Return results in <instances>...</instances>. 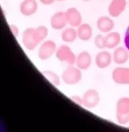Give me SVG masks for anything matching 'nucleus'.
I'll list each match as a JSON object with an SVG mask.
<instances>
[{
    "mask_svg": "<svg viewBox=\"0 0 129 132\" xmlns=\"http://www.w3.org/2000/svg\"><path fill=\"white\" fill-rule=\"evenodd\" d=\"M116 119L120 125L124 126L129 123V97H122L116 104Z\"/></svg>",
    "mask_w": 129,
    "mask_h": 132,
    "instance_id": "1",
    "label": "nucleus"
},
{
    "mask_svg": "<svg viewBox=\"0 0 129 132\" xmlns=\"http://www.w3.org/2000/svg\"><path fill=\"white\" fill-rule=\"evenodd\" d=\"M61 79L67 85H76L82 79V70L74 65H69L62 73Z\"/></svg>",
    "mask_w": 129,
    "mask_h": 132,
    "instance_id": "2",
    "label": "nucleus"
},
{
    "mask_svg": "<svg viewBox=\"0 0 129 132\" xmlns=\"http://www.w3.org/2000/svg\"><path fill=\"white\" fill-rule=\"evenodd\" d=\"M55 55L57 60L61 62H65L69 65L75 64L77 56L69 46L62 45L57 49Z\"/></svg>",
    "mask_w": 129,
    "mask_h": 132,
    "instance_id": "3",
    "label": "nucleus"
},
{
    "mask_svg": "<svg viewBox=\"0 0 129 132\" xmlns=\"http://www.w3.org/2000/svg\"><path fill=\"white\" fill-rule=\"evenodd\" d=\"M99 93L95 89H89L82 95V105L87 109L96 108L100 102Z\"/></svg>",
    "mask_w": 129,
    "mask_h": 132,
    "instance_id": "4",
    "label": "nucleus"
},
{
    "mask_svg": "<svg viewBox=\"0 0 129 132\" xmlns=\"http://www.w3.org/2000/svg\"><path fill=\"white\" fill-rule=\"evenodd\" d=\"M57 45L53 40L43 42L37 52L38 57L41 60H47L56 52Z\"/></svg>",
    "mask_w": 129,
    "mask_h": 132,
    "instance_id": "5",
    "label": "nucleus"
},
{
    "mask_svg": "<svg viewBox=\"0 0 129 132\" xmlns=\"http://www.w3.org/2000/svg\"><path fill=\"white\" fill-rule=\"evenodd\" d=\"M64 15L68 25L73 28H78L82 23V18L77 8L72 7L64 11Z\"/></svg>",
    "mask_w": 129,
    "mask_h": 132,
    "instance_id": "6",
    "label": "nucleus"
},
{
    "mask_svg": "<svg viewBox=\"0 0 129 132\" xmlns=\"http://www.w3.org/2000/svg\"><path fill=\"white\" fill-rule=\"evenodd\" d=\"M112 79L118 85H129V68H116L112 72Z\"/></svg>",
    "mask_w": 129,
    "mask_h": 132,
    "instance_id": "7",
    "label": "nucleus"
},
{
    "mask_svg": "<svg viewBox=\"0 0 129 132\" xmlns=\"http://www.w3.org/2000/svg\"><path fill=\"white\" fill-rule=\"evenodd\" d=\"M126 0H111L108 7V14L113 18H118L125 11Z\"/></svg>",
    "mask_w": 129,
    "mask_h": 132,
    "instance_id": "8",
    "label": "nucleus"
},
{
    "mask_svg": "<svg viewBox=\"0 0 129 132\" xmlns=\"http://www.w3.org/2000/svg\"><path fill=\"white\" fill-rule=\"evenodd\" d=\"M38 3L36 0H23L20 5V11L23 16H31L37 12Z\"/></svg>",
    "mask_w": 129,
    "mask_h": 132,
    "instance_id": "9",
    "label": "nucleus"
},
{
    "mask_svg": "<svg viewBox=\"0 0 129 132\" xmlns=\"http://www.w3.org/2000/svg\"><path fill=\"white\" fill-rule=\"evenodd\" d=\"M33 29L34 28H28L25 29L23 32L22 37H21L23 45H24V47L27 50L29 51L34 50L39 45L34 39L33 36Z\"/></svg>",
    "mask_w": 129,
    "mask_h": 132,
    "instance_id": "10",
    "label": "nucleus"
},
{
    "mask_svg": "<svg viewBox=\"0 0 129 132\" xmlns=\"http://www.w3.org/2000/svg\"><path fill=\"white\" fill-rule=\"evenodd\" d=\"M75 64L76 66L82 71L87 70L92 64V56L90 53L87 51L80 52L77 56Z\"/></svg>",
    "mask_w": 129,
    "mask_h": 132,
    "instance_id": "11",
    "label": "nucleus"
},
{
    "mask_svg": "<svg viewBox=\"0 0 129 132\" xmlns=\"http://www.w3.org/2000/svg\"><path fill=\"white\" fill-rule=\"evenodd\" d=\"M50 25L53 29L61 30L65 28L67 23L63 11H57L54 13L50 19Z\"/></svg>",
    "mask_w": 129,
    "mask_h": 132,
    "instance_id": "12",
    "label": "nucleus"
},
{
    "mask_svg": "<svg viewBox=\"0 0 129 132\" xmlns=\"http://www.w3.org/2000/svg\"><path fill=\"white\" fill-rule=\"evenodd\" d=\"M115 22L108 16L103 15L98 18L97 21V28L102 33H109L115 28Z\"/></svg>",
    "mask_w": 129,
    "mask_h": 132,
    "instance_id": "13",
    "label": "nucleus"
},
{
    "mask_svg": "<svg viewBox=\"0 0 129 132\" xmlns=\"http://www.w3.org/2000/svg\"><path fill=\"white\" fill-rule=\"evenodd\" d=\"M113 56L107 51L98 52L95 56V64L99 69H105L110 65Z\"/></svg>",
    "mask_w": 129,
    "mask_h": 132,
    "instance_id": "14",
    "label": "nucleus"
},
{
    "mask_svg": "<svg viewBox=\"0 0 129 132\" xmlns=\"http://www.w3.org/2000/svg\"><path fill=\"white\" fill-rule=\"evenodd\" d=\"M113 60L116 64L123 65L129 60V51L126 47H117L113 54Z\"/></svg>",
    "mask_w": 129,
    "mask_h": 132,
    "instance_id": "15",
    "label": "nucleus"
},
{
    "mask_svg": "<svg viewBox=\"0 0 129 132\" xmlns=\"http://www.w3.org/2000/svg\"><path fill=\"white\" fill-rule=\"evenodd\" d=\"M105 38V47L113 50L118 47L121 41V34L117 31H110L108 33Z\"/></svg>",
    "mask_w": 129,
    "mask_h": 132,
    "instance_id": "16",
    "label": "nucleus"
},
{
    "mask_svg": "<svg viewBox=\"0 0 129 132\" xmlns=\"http://www.w3.org/2000/svg\"><path fill=\"white\" fill-rule=\"evenodd\" d=\"M77 35L81 40L88 42L92 38L93 31L92 27L89 23H81L77 29Z\"/></svg>",
    "mask_w": 129,
    "mask_h": 132,
    "instance_id": "17",
    "label": "nucleus"
},
{
    "mask_svg": "<svg viewBox=\"0 0 129 132\" xmlns=\"http://www.w3.org/2000/svg\"><path fill=\"white\" fill-rule=\"evenodd\" d=\"M48 34L49 29L45 26H39L33 29V36L35 41L38 44L42 43L47 37Z\"/></svg>",
    "mask_w": 129,
    "mask_h": 132,
    "instance_id": "18",
    "label": "nucleus"
},
{
    "mask_svg": "<svg viewBox=\"0 0 129 132\" xmlns=\"http://www.w3.org/2000/svg\"><path fill=\"white\" fill-rule=\"evenodd\" d=\"M77 37V31L75 28L73 27L64 28L61 33L62 40L66 43H72L75 42Z\"/></svg>",
    "mask_w": 129,
    "mask_h": 132,
    "instance_id": "19",
    "label": "nucleus"
},
{
    "mask_svg": "<svg viewBox=\"0 0 129 132\" xmlns=\"http://www.w3.org/2000/svg\"><path fill=\"white\" fill-rule=\"evenodd\" d=\"M42 73L49 82L51 83L56 87L59 86L61 84V78L56 73L51 70H45Z\"/></svg>",
    "mask_w": 129,
    "mask_h": 132,
    "instance_id": "20",
    "label": "nucleus"
},
{
    "mask_svg": "<svg viewBox=\"0 0 129 132\" xmlns=\"http://www.w3.org/2000/svg\"><path fill=\"white\" fill-rule=\"evenodd\" d=\"M95 45L97 48L99 50H103L105 47V38L101 34H98L95 37Z\"/></svg>",
    "mask_w": 129,
    "mask_h": 132,
    "instance_id": "21",
    "label": "nucleus"
},
{
    "mask_svg": "<svg viewBox=\"0 0 129 132\" xmlns=\"http://www.w3.org/2000/svg\"><path fill=\"white\" fill-rule=\"evenodd\" d=\"M10 29L11 30V33L13 36L15 37L19 36V33H20V29L18 28L16 25L15 24H10Z\"/></svg>",
    "mask_w": 129,
    "mask_h": 132,
    "instance_id": "22",
    "label": "nucleus"
},
{
    "mask_svg": "<svg viewBox=\"0 0 129 132\" xmlns=\"http://www.w3.org/2000/svg\"><path fill=\"white\" fill-rule=\"evenodd\" d=\"M71 99L73 102L78 104L79 105H82V97L78 95H73L71 96Z\"/></svg>",
    "mask_w": 129,
    "mask_h": 132,
    "instance_id": "23",
    "label": "nucleus"
},
{
    "mask_svg": "<svg viewBox=\"0 0 129 132\" xmlns=\"http://www.w3.org/2000/svg\"><path fill=\"white\" fill-rule=\"evenodd\" d=\"M124 45H125V47L129 51V26H128L127 29L126 30V32H125V34H124Z\"/></svg>",
    "mask_w": 129,
    "mask_h": 132,
    "instance_id": "24",
    "label": "nucleus"
},
{
    "mask_svg": "<svg viewBox=\"0 0 129 132\" xmlns=\"http://www.w3.org/2000/svg\"><path fill=\"white\" fill-rule=\"evenodd\" d=\"M39 2L42 3L43 5H50L55 2V0H39Z\"/></svg>",
    "mask_w": 129,
    "mask_h": 132,
    "instance_id": "25",
    "label": "nucleus"
},
{
    "mask_svg": "<svg viewBox=\"0 0 129 132\" xmlns=\"http://www.w3.org/2000/svg\"><path fill=\"white\" fill-rule=\"evenodd\" d=\"M82 1H83V2H90L91 0H82Z\"/></svg>",
    "mask_w": 129,
    "mask_h": 132,
    "instance_id": "26",
    "label": "nucleus"
},
{
    "mask_svg": "<svg viewBox=\"0 0 129 132\" xmlns=\"http://www.w3.org/2000/svg\"><path fill=\"white\" fill-rule=\"evenodd\" d=\"M55 1H59V2H62V1H64V0H55Z\"/></svg>",
    "mask_w": 129,
    "mask_h": 132,
    "instance_id": "27",
    "label": "nucleus"
},
{
    "mask_svg": "<svg viewBox=\"0 0 129 132\" xmlns=\"http://www.w3.org/2000/svg\"><path fill=\"white\" fill-rule=\"evenodd\" d=\"M102 1H105V0H102Z\"/></svg>",
    "mask_w": 129,
    "mask_h": 132,
    "instance_id": "28",
    "label": "nucleus"
}]
</instances>
